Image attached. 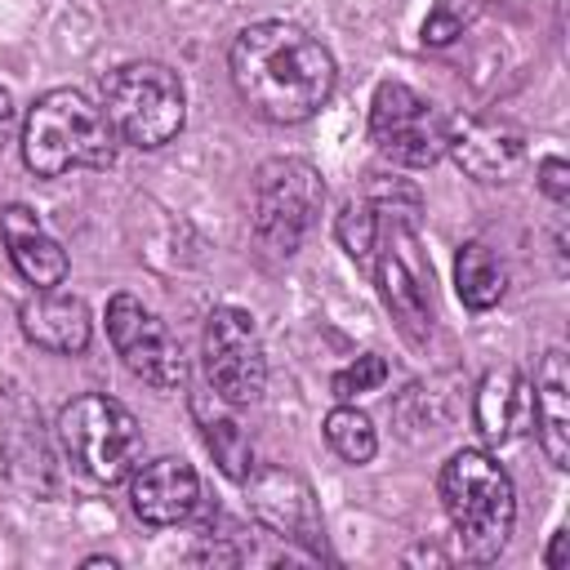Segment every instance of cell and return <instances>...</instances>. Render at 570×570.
Returning a JSON list of instances; mask_svg holds the SVG:
<instances>
[{
	"instance_id": "obj_21",
	"label": "cell",
	"mask_w": 570,
	"mask_h": 570,
	"mask_svg": "<svg viewBox=\"0 0 570 570\" xmlns=\"http://www.w3.org/2000/svg\"><path fill=\"white\" fill-rule=\"evenodd\" d=\"M379 209L370 200H347L334 218V240L343 245V254L356 263V267H374V249H379Z\"/></svg>"
},
{
	"instance_id": "obj_19",
	"label": "cell",
	"mask_w": 570,
	"mask_h": 570,
	"mask_svg": "<svg viewBox=\"0 0 570 570\" xmlns=\"http://www.w3.org/2000/svg\"><path fill=\"white\" fill-rule=\"evenodd\" d=\"M191 410H196V423H200V436H205L214 463H218L232 481H245V476L254 472V445H249L245 428H240L227 410H209L200 396H196Z\"/></svg>"
},
{
	"instance_id": "obj_24",
	"label": "cell",
	"mask_w": 570,
	"mask_h": 570,
	"mask_svg": "<svg viewBox=\"0 0 570 570\" xmlns=\"http://www.w3.org/2000/svg\"><path fill=\"white\" fill-rule=\"evenodd\" d=\"M539 187L552 205H566L570 200V165L561 156H543L539 160Z\"/></svg>"
},
{
	"instance_id": "obj_6",
	"label": "cell",
	"mask_w": 570,
	"mask_h": 570,
	"mask_svg": "<svg viewBox=\"0 0 570 570\" xmlns=\"http://www.w3.org/2000/svg\"><path fill=\"white\" fill-rule=\"evenodd\" d=\"M321 205H325V178L312 160L303 156L263 160L254 174V200H249L258 249L272 258L298 254V245L321 218Z\"/></svg>"
},
{
	"instance_id": "obj_18",
	"label": "cell",
	"mask_w": 570,
	"mask_h": 570,
	"mask_svg": "<svg viewBox=\"0 0 570 570\" xmlns=\"http://www.w3.org/2000/svg\"><path fill=\"white\" fill-rule=\"evenodd\" d=\"M454 289L463 298V307L472 312H490L503 289H508V272L499 263V254L485 245V240H468L454 258Z\"/></svg>"
},
{
	"instance_id": "obj_2",
	"label": "cell",
	"mask_w": 570,
	"mask_h": 570,
	"mask_svg": "<svg viewBox=\"0 0 570 570\" xmlns=\"http://www.w3.org/2000/svg\"><path fill=\"white\" fill-rule=\"evenodd\" d=\"M441 508L468 561H494L517 525V490L503 463L485 450H454L441 468Z\"/></svg>"
},
{
	"instance_id": "obj_25",
	"label": "cell",
	"mask_w": 570,
	"mask_h": 570,
	"mask_svg": "<svg viewBox=\"0 0 570 570\" xmlns=\"http://www.w3.org/2000/svg\"><path fill=\"white\" fill-rule=\"evenodd\" d=\"M566 539H570L566 530L552 534V543H548V552H543V566H548V570H561V566H566Z\"/></svg>"
},
{
	"instance_id": "obj_17",
	"label": "cell",
	"mask_w": 570,
	"mask_h": 570,
	"mask_svg": "<svg viewBox=\"0 0 570 570\" xmlns=\"http://www.w3.org/2000/svg\"><path fill=\"white\" fill-rule=\"evenodd\" d=\"M472 423L485 445H508L530 428V383L517 365H494L476 383Z\"/></svg>"
},
{
	"instance_id": "obj_13",
	"label": "cell",
	"mask_w": 570,
	"mask_h": 570,
	"mask_svg": "<svg viewBox=\"0 0 570 570\" xmlns=\"http://www.w3.org/2000/svg\"><path fill=\"white\" fill-rule=\"evenodd\" d=\"M129 508L138 521L165 530V525H183L196 508H200V476L187 459H151L142 468L129 472Z\"/></svg>"
},
{
	"instance_id": "obj_3",
	"label": "cell",
	"mask_w": 570,
	"mask_h": 570,
	"mask_svg": "<svg viewBox=\"0 0 570 570\" xmlns=\"http://www.w3.org/2000/svg\"><path fill=\"white\" fill-rule=\"evenodd\" d=\"M116 156V129L80 89H49L22 120V160L40 178L102 169Z\"/></svg>"
},
{
	"instance_id": "obj_11",
	"label": "cell",
	"mask_w": 570,
	"mask_h": 570,
	"mask_svg": "<svg viewBox=\"0 0 570 570\" xmlns=\"http://www.w3.org/2000/svg\"><path fill=\"white\" fill-rule=\"evenodd\" d=\"M245 494H249V512L258 517V525H267L272 534L303 543L307 552H321L325 530H321V508L312 499V485L289 472V468H254L245 476Z\"/></svg>"
},
{
	"instance_id": "obj_5",
	"label": "cell",
	"mask_w": 570,
	"mask_h": 570,
	"mask_svg": "<svg viewBox=\"0 0 570 570\" xmlns=\"http://www.w3.org/2000/svg\"><path fill=\"white\" fill-rule=\"evenodd\" d=\"M102 116L134 147H165L187 120V89L165 62H125L102 80Z\"/></svg>"
},
{
	"instance_id": "obj_10",
	"label": "cell",
	"mask_w": 570,
	"mask_h": 570,
	"mask_svg": "<svg viewBox=\"0 0 570 570\" xmlns=\"http://www.w3.org/2000/svg\"><path fill=\"white\" fill-rule=\"evenodd\" d=\"M107 338H111L116 356L125 361V370L138 374L142 383H151L160 392L187 383V356H183L178 338L134 294H116L107 303Z\"/></svg>"
},
{
	"instance_id": "obj_4",
	"label": "cell",
	"mask_w": 570,
	"mask_h": 570,
	"mask_svg": "<svg viewBox=\"0 0 570 570\" xmlns=\"http://www.w3.org/2000/svg\"><path fill=\"white\" fill-rule=\"evenodd\" d=\"M58 441L67 463L89 481V485H116L134 472L138 454H142V428L138 419L102 396V392H85L71 396L58 410Z\"/></svg>"
},
{
	"instance_id": "obj_8",
	"label": "cell",
	"mask_w": 570,
	"mask_h": 570,
	"mask_svg": "<svg viewBox=\"0 0 570 570\" xmlns=\"http://www.w3.org/2000/svg\"><path fill=\"white\" fill-rule=\"evenodd\" d=\"M445 129H450V116L423 98L419 89L401 85V80H383L374 89V102H370V142L396 160V165H410V169H428L445 156Z\"/></svg>"
},
{
	"instance_id": "obj_20",
	"label": "cell",
	"mask_w": 570,
	"mask_h": 570,
	"mask_svg": "<svg viewBox=\"0 0 570 570\" xmlns=\"http://www.w3.org/2000/svg\"><path fill=\"white\" fill-rule=\"evenodd\" d=\"M325 441L343 463H356V468L370 463L379 450V432H374L370 414H361L356 405H334L325 414Z\"/></svg>"
},
{
	"instance_id": "obj_15",
	"label": "cell",
	"mask_w": 570,
	"mask_h": 570,
	"mask_svg": "<svg viewBox=\"0 0 570 570\" xmlns=\"http://www.w3.org/2000/svg\"><path fill=\"white\" fill-rule=\"evenodd\" d=\"M530 423L552 468L570 463V365L561 347H548L530 383Z\"/></svg>"
},
{
	"instance_id": "obj_12",
	"label": "cell",
	"mask_w": 570,
	"mask_h": 570,
	"mask_svg": "<svg viewBox=\"0 0 570 570\" xmlns=\"http://www.w3.org/2000/svg\"><path fill=\"white\" fill-rule=\"evenodd\" d=\"M445 151L476 183H508L525 165V134L499 116H454L445 129Z\"/></svg>"
},
{
	"instance_id": "obj_16",
	"label": "cell",
	"mask_w": 570,
	"mask_h": 570,
	"mask_svg": "<svg viewBox=\"0 0 570 570\" xmlns=\"http://www.w3.org/2000/svg\"><path fill=\"white\" fill-rule=\"evenodd\" d=\"M0 240L9 249V263L18 276L36 289H53L67 281V249L45 232V223L27 205H4L0 209Z\"/></svg>"
},
{
	"instance_id": "obj_9",
	"label": "cell",
	"mask_w": 570,
	"mask_h": 570,
	"mask_svg": "<svg viewBox=\"0 0 570 570\" xmlns=\"http://www.w3.org/2000/svg\"><path fill=\"white\" fill-rule=\"evenodd\" d=\"M200 356H205V379L218 401L227 405H249L267 387V356L258 325L245 307H214L205 316L200 334Z\"/></svg>"
},
{
	"instance_id": "obj_23",
	"label": "cell",
	"mask_w": 570,
	"mask_h": 570,
	"mask_svg": "<svg viewBox=\"0 0 570 570\" xmlns=\"http://www.w3.org/2000/svg\"><path fill=\"white\" fill-rule=\"evenodd\" d=\"M383 379H387V361H383L379 352H361L352 365H343V370L330 379V387H334L338 401H352V396H361V392L383 387Z\"/></svg>"
},
{
	"instance_id": "obj_22",
	"label": "cell",
	"mask_w": 570,
	"mask_h": 570,
	"mask_svg": "<svg viewBox=\"0 0 570 570\" xmlns=\"http://www.w3.org/2000/svg\"><path fill=\"white\" fill-rule=\"evenodd\" d=\"M476 13H481V0H436L432 13H428V22H423V40H428V45H450V40H459V36L476 22Z\"/></svg>"
},
{
	"instance_id": "obj_14",
	"label": "cell",
	"mask_w": 570,
	"mask_h": 570,
	"mask_svg": "<svg viewBox=\"0 0 570 570\" xmlns=\"http://www.w3.org/2000/svg\"><path fill=\"white\" fill-rule=\"evenodd\" d=\"M18 325L22 334L45 347V352H58V356H76L89 347V334H94V321H89V307L85 298L67 294V289H36L31 298H22L18 307Z\"/></svg>"
},
{
	"instance_id": "obj_7",
	"label": "cell",
	"mask_w": 570,
	"mask_h": 570,
	"mask_svg": "<svg viewBox=\"0 0 570 570\" xmlns=\"http://www.w3.org/2000/svg\"><path fill=\"white\" fill-rule=\"evenodd\" d=\"M379 245H383V249H374L379 294H383L392 321L401 325V334L410 343H428L432 325H436V294H432V267L414 236V223L387 218V227L379 232Z\"/></svg>"
},
{
	"instance_id": "obj_1",
	"label": "cell",
	"mask_w": 570,
	"mask_h": 570,
	"mask_svg": "<svg viewBox=\"0 0 570 570\" xmlns=\"http://www.w3.org/2000/svg\"><path fill=\"white\" fill-rule=\"evenodd\" d=\"M227 71H232L240 102L272 125L312 120L330 102L334 80H338L330 49L303 27L281 22V18L249 22L245 31H236Z\"/></svg>"
}]
</instances>
